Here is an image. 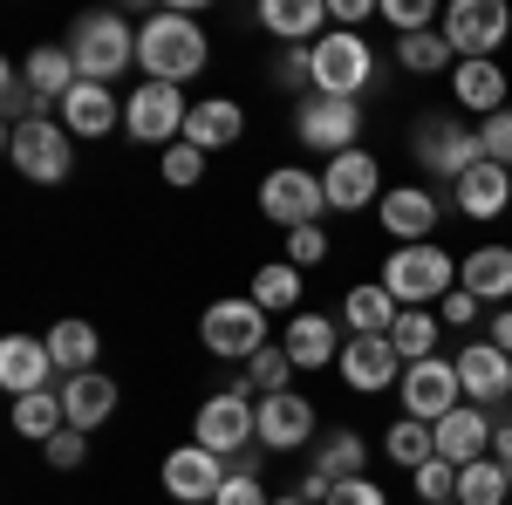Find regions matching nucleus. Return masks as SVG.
<instances>
[{
	"label": "nucleus",
	"mask_w": 512,
	"mask_h": 505,
	"mask_svg": "<svg viewBox=\"0 0 512 505\" xmlns=\"http://www.w3.org/2000/svg\"><path fill=\"white\" fill-rule=\"evenodd\" d=\"M205 62H212V41H205V28H198L185 7H164V14H151L144 28H137V69H144V82H185L205 76Z\"/></svg>",
	"instance_id": "obj_1"
},
{
	"label": "nucleus",
	"mask_w": 512,
	"mask_h": 505,
	"mask_svg": "<svg viewBox=\"0 0 512 505\" xmlns=\"http://www.w3.org/2000/svg\"><path fill=\"white\" fill-rule=\"evenodd\" d=\"M383 287L396 294V308H437L451 287H458V260L424 239V246H396L390 260H383Z\"/></svg>",
	"instance_id": "obj_2"
},
{
	"label": "nucleus",
	"mask_w": 512,
	"mask_h": 505,
	"mask_svg": "<svg viewBox=\"0 0 512 505\" xmlns=\"http://www.w3.org/2000/svg\"><path fill=\"white\" fill-rule=\"evenodd\" d=\"M69 55H76V76L82 82H110L137 62V28L123 21V14H82L76 28H69Z\"/></svg>",
	"instance_id": "obj_3"
},
{
	"label": "nucleus",
	"mask_w": 512,
	"mask_h": 505,
	"mask_svg": "<svg viewBox=\"0 0 512 505\" xmlns=\"http://www.w3.org/2000/svg\"><path fill=\"white\" fill-rule=\"evenodd\" d=\"M308 69H315V96H362L376 82V55L355 28H328V35L308 48Z\"/></svg>",
	"instance_id": "obj_4"
},
{
	"label": "nucleus",
	"mask_w": 512,
	"mask_h": 505,
	"mask_svg": "<svg viewBox=\"0 0 512 505\" xmlns=\"http://www.w3.org/2000/svg\"><path fill=\"white\" fill-rule=\"evenodd\" d=\"M7 157L28 185H62L76 171V137L62 130L55 117H35V123H14L7 130Z\"/></svg>",
	"instance_id": "obj_5"
},
{
	"label": "nucleus",
	"mask_w": 512,
	"mask_h": 505,
	"mask_svg": "<svg viewBox=\"0 0 512 505\" xmlns=\"http://www.w3.org/2000/svg\"><path fill=\"white\" fill-rule=\"evenodd\" d=\"M267 321H274V314L260 308L253 294H233V301H212V308H205L198 342L212 355H226V362H253V355L267 349Z\"/></svg>",
	"instance_id": "obj_6"
},
{
	"label": "nucleus",
	"mask_w": 512,
	"mask_h": 505,
	"mask_svg": "<svg viewBox=\"0 0 512 505\" xmlns=\"http://www.w3.org/2000/svg\"><path fill=\"white\" fill-rule=\"evenodd\" d=\"M192 437L205 451H219V458H239L246 444H260V403H253V389H219V396H205L192 417Z\"/></svg>",
	"instance_id": "obj_7"
},
{
	"label": "nucleus",
	"mask_w": 512,
	"mask_h": 505,
	"mask_svg": "<svg viewBox=\"0 0 512 505\" xmlns=\"http://www.w3.org/2000/svg\"><path fill=\"white\" fill-rule=\"evenodd\" d=\"M185 117H192V103H185V89L178 82H137L130 96H123V130L137 137V144H178L185 137Z\"/></svg>",
	"instance_id": "obj_8"
},
{
	"label": "nucleus",
	"mask_w": 512,
	"mask_h": 505,
	"mask_svg": "<svg viewBox=\"0 0 512 505\" xmlns=\"http://www.w3.org/2000/svg\"><path fill=\"white\" fill-rule=\"evenodd\" d=\"M260 212L274 219L280 233H301V226H315L321 212H328V192H321L315 171H301V164H280L260 178Z\"/></svg>",
	"instance_id": "obj_9"
},
{
	"label": "nucleus",
	"mask_w": 512,
	"mask_h": 505,
	"mask_svg": "<svg viewBox=\"0 0 512 505\" xmlns=\"http://www.w3.org/2000/svg\"><path fill=\"white\" fill-rule=\"evenodd\" d=\"M396 396H403V417H417V424H444V417L465 403L458 362H444V355H431V362H403Z\"/></svg>",
	"instance_id": "obj_10"
},
{
	"label": "nucleus",
	"mask_w": 512,
	"mask_h": 505,
	"mask_svg": "<svg viewBox=\"0 0 512 505\" xmlns=\"http://www.w3.org/2000/svg\"><path fill=\"white\" fill-rule=\"evenodd\" d=\"M512 35L506 0H451L444 7V41L458 62H492V48Z\"/></svg>",
	"instance_id": "obj_11"
},
{
	"label": "nucleus",
	"mask_w": 512,
	"mask_h": 505,
	"mask_svg": "<svg viewBox=\"0 0 512 505\" xmlns=\"http://www.w3.org/2000/svg\"><path fill=\"white\" fill-rule=\"evenodd\" d=\"M294 137L308 144V151H328V157H342L355 151V137H362V110H355L349 96H301V110H294Z\"/></svg>",
	"instance_id": "obj_12"
},
{
	"label": "nucleus",
	"mask_w": 512,
	"mask_h": 505,
	"mask_svg": "<svg viewBox=\"0 0 512 505\" xmlns=\"http://www.w3.org/2000/svg\"><path fill=\"white\" fill-rule=\"evenodd\" d=\"M410 151H417V164H424V171L451 178V185H458V178L472 171L478 157H485V151H478V130H465L458 117H431V123H417V130H410Z\"/></svg>",
	"instance_id": "obj_13"
},
{
	"label": "nucleus",
	"mask_w": 512,
	"mask_h": 505,
	"mask_svg": "<svg viewBox=\"0 0 512 505\" xmlns=\"http://www.w3.org/2000/svg\"><path fill=\"white\" fill-rule=\"evenodd\" d=\"M451 362H458V383H465V403H478V410H492V417H499V410L512 403V355H506V349H492L485 335H472V342H465V349L451 355Z\"/></svg>",
	"instance_id": "obj_14"
},
{
	"label": "nucleus",
	"mask_w": 512,
	"mask_h": 505,
	"mask_svg": "<svg viewBox=\"0 0 512 505\" xmlns=\"http://www.w3.org/2000/svg\"><path fill=\"white\" fill-rule=\"evenodd\" d=\"M164 492L185 505H212L219 492H226V478H233V465L219 458V451H205V444H178L171 458H164Z\"/></svg>",
	"instance_id": "obj_15"
},
{
	"label": "nucleus",
	"mask_w": 512,
	"mask_h": 505,
	"mask_svg": "<svg viewBox=\"0 0 512 505\" xmlns=\"http://www.w3.org/2000/svg\"><path fill=\"white\" fill-rule=\"evenodd\" d=\"M321 192H328V212H369V198H383L390 185H383V164L362 151H342L328 157V171H321Z\"/></svg>",
	"instance_id": "obj_16"
},
{
	"label": "nucleus",
	"mask_w": 512,
	"mask_h": 505,
	"mask_svg": "<svg viewBox=\"0 0 512 505\" xmlns=\"http://www.w3.org/2000/svg\"><path fill=\"white\" fill-rule=\"evenodd\" d=\"M335 369H342V383H349L355 396H376V389L403 383V355L390 349V335H349Z\"/></svg>",
	"instance_id": "obj_17"
},
{
	"label": "nucleus",
	"mask_w": 512,
	"mask_h": 505,
	"mask_svg": "<svg viewBox=\"0 0 512 505\" xmlns=\"http://www.w3.org/2000/svg\"><path fill=\"white\" fill-rule=\"evenodd\" d=\"M437 430V458H444V465H478V458H492V410H478V403H458V410H451V417H444V424H431Z\"/></svg>",
	"instance_id": "obj_18"
},
{
	"label": "nucleus",
	"mask_w": 512,
	"mask_h": 505,
	"mask_svg": "<svg viewBox=\"0 0 512 505\" xmlns=\"http://www.w3.org/2000/svg\"><path fill=\"white\" fill-rule=\"evenodd\" d=\"M376 219L396 233V246H424L437 233V198L424 185H390V192L376 198Z\"/></svg>",
	"instance_id": "obj_19"
},
{
	"label": "nucleus",
	"mask_w": 512,
	"mask_h": 505,
	"mask_svg": "<svg viewBox=\"0 0 512 505\" xmlns=\"http://www.w3.org/2000/svg\"><path fill=\"white\" fill-rule=\"evenodd\" d=\"M315 437V403L280 389V396H260V444L267 451H301Z\"/></svg>",
	"instance_id": "obj_20"
},
{
	"label": "nucleus",
	"mask_w": 512,
	"mask_h": 505,
	"mask_svg": "<svg viewBox=\"0 0 512 505\" xmlns=\"http://www.w3.org/2000/svg\"><path fill=\"white\" fill-rule=\"evenodd\" d=\"M458 287L472 294L478 308H499V301H512V246H472L465 260H458Z\"/></svg>",
	"instance_id": "obj_21"
},
{
	"label": "nucleus",
	"mask_w": 512,
	"mask_h": 505,
	"mask_svg": "<svg viewBox=\"0 0 512 505\" xmlns=\"http://www.w3.org/2000/svg\"><path fill=\"white\" fill-rule=\"evenodd\" d=\"M48 376H55L48 342H35V335H7L0 342V389L7 396H35V389H48Z\"/></svg>",
	"instance_id": "obj_22"
},
{
	"label": "nucleus",
	"mask_w": 512,
	"mask_h": 505,
	"mask_svg": "<svg viewBox=\"0 0 512 505\" xmlns=\"http://www.w3.org/2000/svg\"><path fill=\"white\" fill-rule=\"evenodd\" d=\"M260 28L287 48H315L328 35V0H260Z\"/></svg>",
	"instance_id": "obj_23"
},
{
	"label": "nucleus",
	"mask_w": 512,
	"mask_h": 505,
	"mask_svg": "<svg viewBox=\"0 0 512 505\" xmlns=\"http://www.w3.org/2000/svg\"><path fill=\"white\" fill-rule=\"evenodd\" d=\"M239 137H246V110H239L233 96H205V103H192L185 144H198V151H233Z\"/></svg>",
	"instance_id": "obj_24"
},
{
	"label": "nucleus",
	"mask_w": 512,
	"mask_h": 505,
	"mask_svg": "<svg viewBox=\"0 0 512 505\" xmlns=\"http://www.w3.org/2000/svg\"><path fill=\"white\" fill-rule=\"evenodd\" d=\"M451 198H458V212H465V219H499V212L512 205V171H506V164H485V157H478L472 171L451 185Z\"/></svg>",
	"instance_id": "obj_25"
},
{
	"label": "nucleus",
	"mask_w": 512,
	"mask_h": 505,
	"mask_svg": "<svg viewBox=\"0 0 512 505\" xmlns=\"http://www.w3.org/2000/svg\"><path fill=\"white\" fill-rule=\"evenodd\" d=\"M117 123H123V103L103 82H76V89H69V103H62V130H69V137H110Z\"/></svg>",
	"instance_id": "obj_26"
},
{
	"label": "nucleus",
	"mask_w": 512,
	"mask_h": 505,
	"mask_svg": "<svg viewBox=\"0 0 512 505\" xmlns=\"http://www.w3.org/2000/svg\"><path fill=\"white\" fill-rule=\"evenodd\" d=\"M280 349L294 355V369H328V362H342V335H335L328 314H294L287 335H280Z\"/></svg>",
	"instance_id": "obj_27"
},
{
	"label": "nucleus",
	"mask_w": 512,
	"mask_h": 505,
	"mask_svg": "<svg viewBox=\"0 0 512 505\" xmlns=\"http://www.w3.org/2000/svg\"><path fill=\"white\" fill-rule=\"evenodd\" d=\"M62 410H69V430H96L117 417V383L103 376V369H89V376H69L62 383Z\"/></svg>",
	"instance_id": "obj_28"
},
{
	"label": "nucleus",
	"mask_w": 512,
	"mask_h": 505,
	"mask_svg": "<svg viewBox=\"0 0 512 505\" xmlns=\"http://www.w3.org/2000/svg\"><path fill=\"white\" fill-rule=\"evenodd\" d=\"M41 342H48V355H55V369H62V376H89V369H96V355H103V328H89V321L69 314V321H55Z\"/></svg>",
	"instance_id": "obj_29"
},
{
	"label": "nucleus",
	"mask_w": 512,
	"mask_h": 505,
	"mask_svg": "<svg viewBox=\"0 0 512 505\" xmlns=\"http://www.w3.org/2000/svg\"><path fill=\"white\" fill-rule=\"evenodd\" d=\"M451 96H458V110L499 117V110H506V69H499V62H458V69H451Z\"/></svg>",
	"instance_id": "obj_30"
},
{
	"label": "nucleus",
	"mask_w": 512,
	"mask_h": 505,
	"mask_svg": "<svg viewBox=\"0 0 512 505\" xmlns=\"http://www.w3.org/2000/svg\"><path fill=\"white\" fill-rule=\"evenodd\" d=\"M396 314H403V308H396V294L383 287V280H362V287L342 294V321H349L355 335H390Z\"/></svg>",
	"instance_id": "obj_31"
},
{
	"label": "nucleus",
	"mask_w": 512,
	"mask_h": 505,
	"mask_svg": "<svg viewBox=\"0 0 512 505\" xmlns=\"http://www.w3.org/2000/svg\"><path fill=\"white\" fill-rule=\"evenodd\" d=\"M362 465H369V437L362 430H328L315 444V478H328V485L362 478Z\"/></svg>",
	"instance_id": "obj_32"
},
{
	"label": "nucleus",
	"mask_w": 512,
	"mask_h": 505,
	"mask_svg": "<svg viewBox=\"0 0 512 505\" xmlns=\"http://www.w3.org/2000/svg\"><path fill=\"white\" fill-rule=\"evenodd\" d=\"M21 69H28V82H35V96H41V103H55V110L69 103V89L82 82V76H76V55H69V48H35Z\"/></svg>",
	"instance_id": "obj_33"
},
{
	"label": "nucleus",
	"mask_w": 512,
	"mask_h": 505,
	"mask_svg": "<svg viewBox=\"0 0 512 505\" xmlns=\"http://www.w3.org/2000/svg\"><path fill=\"white\" fill-rule=\"evenodd\" d=\"M14 430H21V437H35V444L62 437V430H69L62 389H35V396H14Z\"/></svg>",
	"instance_id": "obj_34"
},
{
	"label": "nucleus",
	"mask_w": 512,
	"mask_h": 505,
	"mask_svg": "<svg viewBox=\"0 0 512 505\" xmlns=\"http://www.w3.org/2000/svg\"><path fill=\"white\" fill-rule=\"evenodd\" d=\"M437 335H444L437 308H403V314H396V328H390V349L403 355V362H431Z\"/></svg>",
	"instance_id": "obj_35"
},
{
	"label": "nucleus",
	"mask_w": 512,
	"mask_h": 505,
	"mask_svg": "<svg viewBox=\"0 0 512 505\" xmlns=\"http://www.w3.org/2000/svg\"><path fill=\"white\" fill-rule=\"evenodd\" d=\"M383 451H390V465L417 471V465H431V458H437V430L417 424V417H396V424L383 430Z\"/></svg>",
	"instance_id": "obj_36"
},
{
	"label": "nucleus",
	"mask_w": 512,
	"mask_h": 505,
	"mask_svg": "<svg viewBox=\"0 0 512 505\" xmlns=\"http://www.w3.org/2000/svg\"><path fill=\"white\" fill-rule=\"evenodd\" d=\"M253 301L267 314H301V267H287V260L260 267L253 273Z\"/></svg>",
	"instance_id": "obj_37"
},
{
	"label": "nucleus",
	"mask_w": 512,
	"mask_h": 505,
	"mask_svg": "<svg viewBox=\"0 0 512 505\" xmlns=\"http://www.w3.org/2000/svg\"><path fill=\"white\" fill-rule=\"evenodd\" d=\"M396 62H403L410 76H437V69H458V55H451L444 28H431V35H403V41H396Z\"/></svg>",
	"instance_id": "obj_38"
},
{
	"label": "nucleus",
	"mask_w": 512,
	"mask_h": 505,
	"mask_svg": "<svg viewBox=\"0 0 512 505\" xmlns=\"http://www.w3.org/2000/svg\"><path fill=\"white\" fill-rule=\"evenodd\" d=\"M506 499H512V485L499 458H478V465L458 471V505H506Z\"/></svg>",
	"instance_id": "obj_39"
},
{
	"label": "nucleus",
	"mask_w": 512,
	"mask_h": 505,
	"mask_svg": "<svg viewBox=\"0 0 512 505\" xmlns=\"http://www.w3.org/2000/svg\"><path fill=\"white\" fill-rule=\"evenodd\" d=\"M287 369H294V355L280 349V342H267V349L246 362V389H260V396H280V389H287Z\"/></svg>",
	"instance_id": "obj_40"
},
{
	"label": "nucleus",
	"mask_w": 512,
	"mask_h": 505,
	"mask_svg": "<svg viewBox=\"0 0 512 505\" xmlns=\"http://www.w3.org/2000/svg\"><path fill=\"white\" fill-rule=\"evenodd\" d=\"M410 478H417V505H458V465L431 458V465H417Z\"/></svg>",
	"instance_id": "obj_41"
},
{
	"label": "nucleus",
	"mask_w": 512,
	"mask_h": 505,
	"mask_svg": "<svg viewBox=\"0 0 512 505\" xmlns=\"http://www.w3.org/2000/svg\"><path fill=\"white\" fill-rule=\"evenodd\" d=\"M383 21H390L396 35H431L437 0H383Z\"/></svg>",
	"instance_id": "obj_42"
},
{
	"label": "nucleus",
	"mask_w": 512,
	"mask_h": 505,
	"mask_svg": "<svg viewBox=\"0 0 512 505\" xmlns=\"http://www.w3.org/2000/svg\"><path fill=\"white\" fill-rule=\"evenodd\" d=\"M478 151H485V164H506V171H512V110L478 117Z\"/></svg>",
	"instance_id": "obj_43"
},
{
	"label": "nucleus",
	"mask_w": 512,
	"mask_h": 505,
	"mask_svg": "<svg viewBox=\"0 0 512 505\" xmlns=\"http://www.w3.org/2000/svg\"><path fill=\"white\" fill-rule=\"evenodd\" d=\"M164 178H171V185H198V178H205V151L178 137V144L164 151Z\"/></svg>",
	"instance_id": "obj_44"
},
{
	"label": "nucleus",
	"mask_w": 512,
	"mask_h": 505,
	"mask_svg": "<svg viewBox=\"0 0 512 505\" xmlns=\"http://www.w3.org/2000/svg\"><path fill=\"white\" fill-rule=\"evenodd\" d=\"M321 260H328V233H321V226L287 233V267H321Z\"/></svg>",
	"instance_id": "obj_45"
},
{
	"label": "nucleus",
	"mask_w": 512,
	"mask_h": 505,
	"mask_svg": "<svg viewBox=\"0 0 512 505\" xmlns=\"http://www.w3.org/2000/svg\"><path fill=\"white\" fill-rule=\"evenodd\" d=\"M82 437H89V430H62V437H48V444H41V458H48L55 471H76L82 458H89V444H82Z\"/></svg>",
	"instance_id": "obj_46"
},
{
	"label": "nucleus",
	"mask_w": 512,
	"mask_h": 505,
	"mask_svg": "<svg viewBox=\"0 0 512 505\" xmlns=\"http://www.w3.org/2000/svg\"><path fill=\"white\" fill-rule=\"evenodd\" d=\"M328 505H390V492H383V485L362 471V478H342V485L328 492Z\"/></svg>",
	"instance_id": "obj_47"
},
{
	"label": "nucleus",
	"mask_w": 512,
	"mask_h": 505,
	"mask_svg": "<svg viewBox=\"0 0 512 505\" xmlns=\"http://www.w3.org/2000/svg\"><path fill=\"white\" fill-rule=\"evenodd\" d=\"M212 505H274V499L260 492V478H253V471H233V478H226V492H219Z\"/></svg>",
	"instance_id": "obj_48"
},
{
	"label": "nucleus",
	"mask_w": 512,
	"mask_h": 505,
	"mask_svg": "<svg viewBox=\"0 0 512 505\" xmlns=\"http://www.w3.org/2000/svg\"><path fill=\"white\" fill-rule=\"evenodd\" d=\"M437 321H444V328H472V321H478V301L465 294V287H451V294L437 301Z\"/></svg>",
	"instance_id": "obj_49"
},
{
	"label": "nucleus",
	"mask_w": 512,
	"mask_h": 505,
	"mask_svg": "<svg viewBox=\"0 0 512 505\" xmlns=\"http://www.w3.org/2000/svg\"><path fill=\"white\" fill-rule=\"evenodd\" d=\"M328 14H335V28H355V21H369V14H383V0H335Z\"/></svg>",
	"instance_id": "obj_50"
},
{
	"label": "nucleus",
	"mask_w": 512,
	"mask_h": 505,
	"mask_svg": "<svg viewBox=\"0 0 512 505\" xmlns=\"http://www.w3.org/2000/svg\"><path fill=\"white\" fill-rule=\"evenodd\" d=\"M485 342H492V349H506V355H512V308H499V314H492V321H485Z\"/></svg>",
	"instance_id": "obj_51"
},
{
	"label": "nucleus",
	"mask_w": 512,
	"mask_h": 505,
	"mask_svg": "<svg viewBox=\"0 0 512 505\" xmlns=\"http://www.w3.org/2000/svg\"><path fill=\"white\" fill-rule=\"evenodd\" d=\"M274 505H308V499H274Z\"/></svg>",
	"instance_id": "obj_52"
},
{
	"label": "nucleus",
	"mask_w": 512,
	"mask_h": 505,
	"mask_svg": "<svg viewBox=\"0 0 512 505\" xmlns=\"http://www.w3.org/2000/svg\"><path fill=\"white\" fill-rule=\"evenodd\" d=\"M506 485H512V465H506Z\"/></svg>",
	"instance_id": "obj_53"
}]
</instances>
